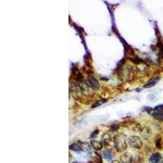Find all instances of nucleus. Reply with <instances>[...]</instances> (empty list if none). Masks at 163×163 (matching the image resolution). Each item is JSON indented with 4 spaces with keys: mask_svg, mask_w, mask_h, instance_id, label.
I'll list each match as a JSON object with an SVG mask.
<instances>
[{
    "mask_svg": "<svg viewBox=\"0 0 163 163\" xmlns=\"http://www.w3.org/2000/svg\"><path fill=\"white\" fill-rule=\"evenodd\" d=\"M161 158V155L159 153H154L149 157V161L152 163H158Z\"/></svg>",
    "mask_w": 163,
    "mask_h": 163,
    "instance_id": "nucleus-8",
    "label": "nucleus"
},
{
    "mask_svg": "<svg viewBox=\"0 0 163 163\" xmlns=\"http://www.w3.org/2000/svg\"><path fill=\"white\" fill-rule=\"evenodd\" d=\"M121 163H134L133 156L131 155L129 153H126L122 154L120 158Z\"/></svg>",
    "mask_w": 163,
    "mask_h": 163,
    "instance_id": "nucleus-5",
    "label": "nucleus"
},
{
    "mask_svg": "<svg viewBox=\"0 0 163 163\" xmlns=\"http://www.w3.org/2000/svg\"><path fill=\"white\" fill-rule=\"evenodd\" d=\"M98 133H99V131H98V130H96V131H95L94 132H92V134L91 135V138H95Z\"/></svg>",
    "mask_w": 163,
    "mask_h": 163,
    "instance_id": "nucleus-18",
    "label": "nucleus"
},
{
    "mask_svg": "<svg viewBox=\"0 0 163 163\" xmlns=\"http://www.w3.org/2000/svg\"><path fill=\"white\" fill-rule=\"evenodd\" d=\"M133 160L134 163H143V158L142 154H140V153H136V154L133 156Z\"/></svg>",
    "mask_w": 163,
    "mask_h": 163,
    "instance_id": "nucleus-11",
    "label": "nucleus"
},
{
    "mask_svg": "<svg viewBox=\"0 0 163 163\" xmlns=\"http://www.w3.org/2000/svg\"><path fill=\"white\" fill-rule=\"evenodd\" d=\"M101 140L102 142H103V143H104V144H108V143L111 141V136H109V134H104V136H102Z\"/></svg>",
    "mask_w": 163,
    "mask_h": 163,
    "instance_id": "nucleus-14",
    "label": "nucleus"
},
{
    "mask_svg": "<svg viewBox=\"0 0 163 163\" xmlns=\"http://www.w3.org/2000/svg\"><path fill=\"white\" fill-rule=\"evenodd\" d=\"M141 136H143V139H148L151 136V131L148 128H143Z\"/></svg>",
    "mask_w": 163,
    "mask_h": 163,
    "instance_id": "nucleus-13",
    "label": "nucleus"
},
{
    "mask_svg": "<svg viewBox=\"0 0 163 163\" xmlns=\"http://www.w3.org/2000/svg\"><path fill=\"white\" fill-rule=\"evenodd\" d=\"M106 101H107L106 99H102L100 100H97V101H96L95 104H92V108H96V107L98 106H100L102 104H104V103H105Z\"/></svg>",
    "mask_w": 163,
    "mask_h": 163,
    "instance_id": "nucleus-15",
    "label": "nucleus"
},
{
    "mask_svg": "<svg viewBox=\"0 0 163 163\" xmlns=\"http://www.w3.org/2000/svg\"><path fill=\"white\" fill-rule=\"evenodd\" d=\"M69 148L73 151H76V152H78V151H82V148L81 145H79L78 143H72L69 145Z\"/></svg>",
    "mask_w": 163,
    "mask_h": 163,
    "instance_id": "nucleus-12",
    "label": "nucleus"
},
{
    "mask_svg": "<svg viewBox=\"0 0 163 163\" xmlns=\"http://www.w3.org/2000/svg\"><path fill=\"white\" fill-rule=\"evenodd\" d=\"M128 143L131 147L134 148H137V149H139L143 146V142L141 140V139L138 136H131L128 139Z\"/></svg>",
    "mask_w": 163,
    "mask_h": 163,
    "instance_id": "nucleus-3",
    "label": "nucleus"
},
{
    "mask_svg": "<svg viewBox=\"0 0 163 163\" xmlns=\"http://www.w3.org/2000/svg\"><path fill=\"white\" fill-rule=\"evenodd\" d=\"M92 147L97 151L101 150L102 148H103V144H102V143L98 140H92Z\"/></svg>",
    "mask_w": 163,
    "mask_h": 163,
    "instance_id": "nucleus-10",
    "label": "nucleus"
},
{
    "mask_svg": "<svg viewBox=\"0 0 163 163\" xmlns=\"http://www.w3.org/2000/svg\"><path fill=\"white\" fill-rule=\"evenodd\" d=\"M148 113L151 114V115H153L154 118H155L157 120H159V121H163V112H156L154 111L153 109H151L150 110H148Z\"/></svg>",
    "mask_w": 163,
    "mask_h": 163,
    "instance_id": "nucleus-6",
    "label": "nucleus"
},
{
    "mask_svg": "<svg viewBox=\"0 0 163 163\" xmlns=\"http://www.w3.org/2000/svg\"><path fill=\"white\" fill-rule=\"evenodd\" d=\"M156 146H157V148H161L162 147V141L161 139H158L156 140Z\"/></svg>",
    "mask_w": 163,
    "mask_h": 163,
    "instance_id": "nucleus-16",
    "label": "nucleus"
},
{
    "mask_svg": "<svg viewBox=\"0 0 163 163\" xmlns=\"http://www.w3.org/2000/svg\"><path fill=\"white\" fill-rule=\"evenodd\" d=\"M114 147L117 151L122 152L126 148V136L122 134H118L114 137Z\"/></svg>",
    "mask_w": 163,
    "mask_h": 163,
    "instance_id": "nucleus-2",
    "label": "nucleus"
},
{
    "mask_svg": "<svg viewBox=\"0 0 163 163\" xmlns=\"http://www.w3.org/2000/svg\"><path fill=\"white\" fill-rule=\"evenodd\" d=\"M111 163H121V161H120L114 160V161H112Z\"/></svg>",
    "mask_w": 163,
    "mask_h": 163,
    "instance_id": "nucleus-19",
    "label": "nucleus"
},
{
    "mask_svg": "<svg viewBox=\"0 0 163 163\" xmlns=\"http://www.w3.org/2000/svg\"><path fill=\"white\" fill-rule=\"evenodd\" d=\"M87 83L89 85V87H91L92 90L99 89V82L97 81V79L95 77L92 76V75H89V76H88L87 80Z\"/></svg>",
    "mask_w": 163,
    "mask_h": 163,
    "instance_id": "nucleus-4",
    "label": "nucleus"
},
{
    "mask_svg": "<svg viewBox=\"0 0 163 163\" xmlns=\"http://www.w3.org/2000/svg\"><path fill=\"white\" fill-rule=\"evenodd\" d=\"M119 76L123 81H131L133 78V68L131 65H124L119 71Z\"/></svg>",
    "mask_w": 163,
    "mask_h": 163,
    "instance_id": "nucleus-1",
    "label": "nucleus"
},
{
    "mask_svg": "<svg viewBox=\"0 0 163 163\" xmlns=\"http://www.w3.org/2000/svg\"><path fill=\"white\" fill-rule=\"evenodd\" d=\"M153 110L156 112H161L163 110V104H161V105H158V106H156Z\"/></svg>",
    "mask_w": 163,
    "mask_h": 163,
    "instance_id": "nucleus-17",
    "label": "nucleus"
},
{
    "mask_svg": "<svg viewBox=\"0 0 163 163\" xmlns=\"http://www.w3.org/2000/svg\"><path fill=\"white\" fill-rule=\"evenodd\" d=\"M159 80H160V78H159V77H158V78H154L149 80L145 85H143V88H150V87H154V86L158 83Z\"/></svg>",
    "mask_w": 163,
    "mask_h": 163,
    "instance_id": "nucleus-7",
    "label": "nucleus"
},
{
    "mask_svg": "<svg viewBox=\"0 0 163 163\" xmlns=\"http://www.w3.org/2000/svg\"><path fill=\"white\" fill-rule=\"evenodd\" d=\"M101 155L103 156V158H104V159H106L107 161H111L112 159H113V157H114L111 152H109V150L102 151Z\"/></svg>",
    "mask_w": 163,
    "mask_h": 163,
    "instance_id": "nucleus-9",
    "label": "nucleus"
}]
</instances>
